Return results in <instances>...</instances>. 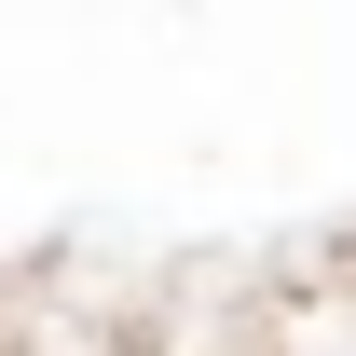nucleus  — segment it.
<instances>
[{
	"mask_svg": "<svg viewBox=\"0 0 356 356\" xmlns=\"http://www.w3.org/2000/svg\"><path fill=\"white\" fill-rule=\"evenodd\" d=\"M329 274H343V288H356V233H343V261H329Z\"/></svg>",
	"mask_w": 356,
	"mask_h": 356,
	"instance_id": "obj_1",
	"label": "nucleus"
}]
</instances>
